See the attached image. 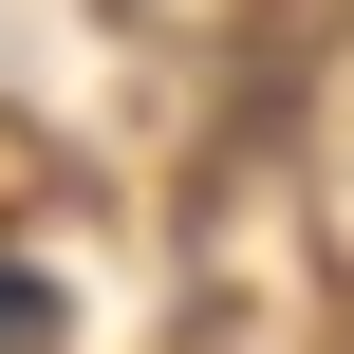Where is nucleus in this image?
<instances>
[{
    "label": "nucleus",
    "mask_w": 354,
    "mask_h": 354,
    "mask_svg": "<svg viewBox=\"0 0 354 354\" xmlns=\"http://www.w3.org/2000/svg\"><path fill=\"white\" fill-rule=\"evenodd\" d=\"M19 336H37V280H19V261H0V354H19Z\"/></svg>",
    "instance_id": "1"
}]
</instances>
